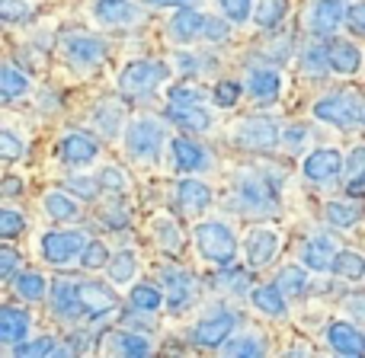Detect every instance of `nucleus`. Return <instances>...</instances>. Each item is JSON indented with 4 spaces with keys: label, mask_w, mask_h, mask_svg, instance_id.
Masks as SVG:
<instances>
[{
    "label": "nucleus",
    "mask_w": 365,
    "mask_h": 358,
    "mask_svg": "<svg viewBox=\"0 0 365 358\" xmlns=\"http://www.w3.org/2000/svg\"><path fill=\"white\" fill-rule=\"evenodd\" d=\"M279 182L263 170H244L234 186V205L244 214H276L279 211Z\"/></svg>",
    "instance_id": "f257e3e1"
},
{
    "label": "nucleus",
    "mask_w": 365,
    "mask_h": 358,
    "mask_svg": "<svg viewBox=\"0 0 365 358\" xmlns=\"http://www.w3.org/2000/svg\"><path fill=\"white\" fill-rule=\"evenodd\" d=\"M192 240L199 256L205 263H212L215 269L234 265V259H237V233L225 221H202V224H195Z\"/></svg>",
    "instance_id": "f03ea898"
},
{
    "label": "nucleus",
    "mask_w": 365,
    "mask_h": 358,
    "mask_svg": "<svg viewBox=\"0 0 365 358\" xmlns=\"http://www.w3.org/2000/svg\"><path fill=\"white\" fill-rule=\"evenodd\" d=\"M167 32H170L173 42H195V38H208V42H225L227 36H231V26L225 23V19H215L208 16V13L195 10V6H182L177 16L170 19V26H167Z\"/></svg>",
    "instance_id": "7ed1b4c3"
},
{
    "label": "nucleus",
    "mask_w": 365,
    "mask_h": 358,
    "mask_svg": "<svg viewBox=\"0 0 365 358\" xmlns=\"http://www.w3.org/2000/svg\"><path fill=\"white\" fill-rule=\"evenodd\" d=\"M164 141H167V128H164V122L154 119V115H141V119L128 122L125 151H128V157H135L138 164H158L160 151H164Z\"/></svg>",
    "instance_id": "20e7f679"
},
{
    "label": "nucleus",
    "mask_w": 365,
    "mask_h": 358,
    "mask_svg": "<svg viewBox=\"0 0 365 358\" xmlns=\"http://www.w3.org/2000/svg\"><path fill=\"white\" fill-rule=\"evenodd\" d=\"M164 80H170V68L164 61H132L119 74V93L128 100H141L158 93Z\"/></svg>",
    "instance_id": "39448f33"
},
{
    "label": "nucleus",
    "mask_w": 365,
    "mask_h": 358,
    "mask_svg": "<svg viewBox=\"0 0 365 358\" xmlns=\"http://www.w3.org/2000/svg\"><path fill=\"white\" fill-rule=\"evenodd\" d=\"M282 138L285 135H282V128H279V122L269 119V115H250V119H244L234 128V141H237L244 151H253V154L276 151Z\"/></svg>",
    "instance_id": "423d86ee"
},
{
    "label": "nucleus",
    "mask_w": 365,
    "mask_h": 358,
    "mask_svg": "<svg viewBox=\"0 0 365 358\" xmlns=\"http://www.w3.org/2000/svg\"><path fill=\"white\" fill-rule=\"evenodd\" d=\"M83 246H87L83 231H48L42 237V243H38V250H42V259L48 265L64 269V265L81 263Z\"/></svg>",
    "instance_id": "0eeeda50"
},
{
    "label": "nucleus",
    "mask_w": 365,
    "mask_h": 358,
    "mask_svg": "<svg viewBox=\"0 0 365 358\" xmlns=\"http://www.w3.org/2000/svg\"><path fill=\"white\" fill-rule=\"evenodd\" d=\"M234 327H237V314H231V310H215V314L202 317V320L189 330V339L199 349H221L234 336Z\"/></svg>",
    "instance_id": "6e6552de"
},
{
    "label": "nucleus",
    "mask_w": 365,
    "mask_h": 358,
    "mask_svg": "<svg viewBox=\"0 0 365 358\" xmlns=\"http://www.w3.org/2000/svg\"><path fill=\"white\" fill-rule=\"evenodd\" d=\"M314 119L336 128H353L359 122V96L353 93H327L314 102Z\"/></svg>",
    "instance_id": "1a4fd4ad"
},
{
    "label": "nucleus",
    "mask_w": 365,
    "mask_h": 358,
    "mask_svg": "<svg viewBox=\"0 0 365 358\" xmlns=\"http://www.w3.org/2000/svg\"><path fill=\"white\" fill-rule=\"evenodd\" d=\"M77 298H81V307L87 320H106L119 307L115 291L103 282H77Z\"/></svg>",
    "instance_id": "9d476101"
},
{
    "label": "nucleus",
    "mask_w": 365,
    "mask_h": 358,
    "mask_svg": "<svg viewBox=\"0 0 365 358\" xmlns=\"http://www.w3.org/2000/svg\"><path fill=\"white\" fill-rule=\"evenodd\" d=\"M343 167H346V160H343V154L336 151V147H317V151H311L308 157H304L302 173L308 182L324 186V182H334L340 177Z\"/></svg>",
    "instance_id": "9b49d317"
},
{
    "label": "nucleus",
    "mask_w": 365,
    "mask_h": 358,
    "mask_svg": "<svg viewBox=\"0 0 365 358\" xmlns=\"http://www.w3.org/2000/svg\"><path fill=\"white\" fill-rule=\"evenodd\" d=\"M346 23L343 0H314L308 10V29L314 38H334L336 29Z\"/></svg>",
    "instance_id": "f8f14e48"
},
{
    "label": "nucleus",
    "mask_w": 365,
    "mask_h": 358,
    "mask_svg": "<svg viewBox=\"0 0 365 358\" xmlns=\"http://www.w3.org/2000/svg\"><path fill=\"white\" fill-rule=\"evenodd\" d=\"M279 246H282V237H279L276 227H253L244 243L247 265H250V269H266V265L276 259Z\"/></svg>",
    "instance_id": "ddd939ff"
},
{
    "label": "nucleus",
    "mask_w": 365,
    "mask_h": 358,
    "mask_svg": "<svg viewBox=\"0 0 365 358\" xmlns=\"http://www.w3.org/2000/svg\"><path fill=\"white\" fill-rule=\"evenodd\" d=\"M93 19L106 29H128L141 19V6L135 0H93Z\"/></svg>",
    "instance_id": "4468645a"
},
{
    "label": "nucleus",
    "mask_w": 365,
    "mask_h": 358,
    "mask_svg": "<svg viewBox=\"0 0 365 358\" xmlns=\"http://www.w3.org/2000/svg\"><path fill=\"white\" fill-rule=\"evenodd\" d=\"M61 48H64V58H68L71 64H77V68H93L96 61L106 58V42L96 36H83V32L64 36Z\"/></svg>",
    "instance_id": "2eb2a0df"
},
{
    "label": "nucleus",
    "mask_w": 365,
    "mask_h": 358,
    "mask_svg": "<svg viewBox=\"0 0 365 358\" xmlns=\"http://www.w3.org/2000/svg\"><path fill=\"white\" fill-rule=\"evenodd\" d=\"M160 282H164L167 307H170L173 314H180L182 307H189V301H192V295H195V285H192V275H189L186 269L167 265V269L160 272Z\"/></svg>",
    "instance_id": "dca6fc26"
},
{
    "label": "nucleus",
    "mask_w": 365,
    "mask_h": 358,
    "mask_svg": "<svg viewBox=\"0 0 365 358\" xmlns=\"http://www.w3.org/2000/svg\"><path fill=\"white\" fill-rule=\"evenodd\" d=\"M96 154H100V144H96V138H90L87 132H71V135H64L61 144H58V157L68 167H90L96 160Z\"/></svg>",
    "instance_id": "f3484780"
},
{
    "label": "nucleus",
    "mask_w": 365,
    "mask_h": 358,
    "mask_svg": "<svg viewBox=\"0 0 365 358\" xmlns=\"http://www.w3.org/2000/svg\"><path fill=\"white\" fill-rule=\"evenodd\" d=\"M327 342L334 352L340 355H365V333L356 323H346V320H334L327 327Z\"/></svg>",
    "instance_id": "a211bd4d"
},
{
    "label": "nucleus",
    "mask_w": 365,
    "mask_h": 358,
    "mask_svg": "<svg viewBox=\"0 0 365 358\" xmlns=\"http://www.w3.org/2000/svg\"><path fill=\"white\" fill-rule=\"evenodd\" d=\"M336 246L334 240L327 237V233H321V237H311L308 243L302 246V253H298V259H302V265L308 272H334V256H336Z\"/></svg>",
    "instance_id": "6ab92c4d"
},
{
    "label": "nucleus",
    "mask_w": 365,
    "mask_h": 358,
    "mask_svg": "<svg viewBox=\"0 0 365 358\" xmlns=\"http://www.w3.org/2000/svg\"><path fill=\"white\" fill-rule=\"evenodd\" d=\"M51 310H55L58 320H81L83 307H81V298H77V282H68V278H58L51 282Z\"/></svg>",
    "instance_id": "aec40b11"
},
{
    "label": "nucleus",
    "mask_w": 365,
    "mask_h": 358,
    "mask_svg": "<svg viewBox=\"0 0 365 358\" xmlns=\"http://www.w3.org/2000/svg\"><path fill=\"white\" fill-rule=\"evenodd\" d=\"M208 205H212V189H208V182H202V179H180L177 182V208L182 214L195 218V214H202Z\"/></svg>",
    "instance_id": "412c9836"
},
{
    "label": "nucleus",
    "mask_w": 365,
    "mask_h": 358,
    "mask_svg": "<svg viewBox=\"0 0 365 358\" xmlns=\"http://www.w3.org/2000/svg\"><path fill=\"white\" fill-rule=\"evenodd\" d=\"M327 61H330V70L336 74H356L362 68V51L356 48L349 38H327Z\"/></svg>",
    "instance_id": "4be33fe9"
},
{
    "label": "nucleus",
    "mask_w": 365,
    "mask_h": 358,
    "mask_svg": "<svg viewBox=\"0 0 365 358\" xmlns=\"http://www.w3.org/2000/svg\"><path fill=\"white\" fill-rule=\"evenodd\" d=\"M247 93L257 102H272L282 93V74L272 68H253L247 74Z\"/></svg>",
    "instance_id": "5701e85b"
},
{
    "label": "nucleus",
    "mask_w": 365,
    "mask_h": 358,
    "mask_svg": "<svg viewBox=\"0 0 365 358\" xmlns=\"http://www.w3.org/2000/svg\"><path fill=\"white\" fill-rule=\"evenodd\" d=\"M29 327H32V317L29 310L23 307H0V342L6 346H16L29 336Z\"/></svg>",
    "instance_id": "b1692460"
},
{
    "label": "nucleus",
    "mask_w": 365,
    "mask_h": 358,
    "mask_svg": "<svg viewBox=\"0 0 365 358\" xmlns=\"http://www.w3.org/2000/svg\"><path fill=\"white\" fill-rule=\"evenodd\" d=\"M170 154H173V167H177L180 173H199L208 167V154L189 138H173Z\"/></svg>",
    "instance_id": "393cba45"
},
{
    "label": "nucleus",
    "mask_w": 365,
    "mask_h": 358,
    "mask_svg": "<svg viewBox=\"0 0 365 358\" xmlns=\"http://www.w3.org/2000/svg\"><path fill=\"white\" fill-rule=\"evenodd\" d=\"M167 119L182 132H208L212 128V115L205 112V106H182V102H170L167 106Z\"/></svg>",
    "instance_id": "a878e982"
},
{
    "label": "nucleus",
    "mask_w": 365,
    "mask_h": 358,
    "mask_svg": "<svg viewBox=\"0 0 365 358\" xmlns=\"http://www.w3.org/2000/svg\"><path fill=\"white\" fill-rule=\"evenodd\" d=\"M164 301H167L164 288L154 282H138L128 291V304H132L138 314H158V310L164 307Z\"/></svg>",
    "instance_id": "bb28decb"
},
{
    "label": "nucleus",
    "mask_w": 365,
    "mask_h": 358,
    "mask_svg": "<svg viewBox=\"0 0 365 358\" xmlns=\"http://www.w3.org/2000/svg\"><path fill=\"white\" fill-rule=\"evenodd\" d=\"M250 301H253V307L259 310V314H266V317H285V291L279 288L276 282L272 285H259V288H253L250 291Z\"/></svg>",
    "instance_id": "cd10ccee"
},
{
    "label": "nucleus",
    "mask_w": 365,
    "mask_h": 358,
    "mask_svg": "<svg viewBox=\"0 0 365 358\" xmlns=\"http://www.w3.org/2000/svg\"><path fill=\"white\" fill-rule=\"evenodd\" d=\"M113 352L115 355H128V358H145L154 352L151 339L145 333H135V330H122V333H113Z\"/></svg>",
    "instance_id": "c85d7f7f"
},
{
    "label": "nucleus",
    "mask_w": 365,
    "mask_h": 358,
    "mask_svg": "<svg viewBox=\"0 0 365 358\" xmlns=\"http://www.w3.org/2000/svg\"><path fill=\"white\" fill-rule=\"evenodd\" d=\"M42 208H45V214H48L51 221H58V224L81 218V205H77L68 192H48L42 199Z\"/></svg>",
    "instance_id": "c756f323"
},
{
    "label": "nucleus",
    "mask_w": 365,
    "mask_h": 358,
    "mask_svg": "<svg viewBox=\"0 0 365 358\" xmlns=\"http://www.w3.org/2000/svg\"><path fill=\"white\" fill-rule=\"evenodd\" d=\"M13 291H16L23 301H45L48 298V282H45L42 272H19L13 278Z\"/></svg>",
    "instance_id": "7c9ffc66"
},
{
    "label": "nucleus",
    "mask_w": 365,
    "mask_h": 358,
    "mask_svg": "<svg viewBox=\"0 0 365 358\" xmlns=\"http://www.w3.org/2000/svg\"><path fill=\"white\" fill-rule=\"evenodd\" d=\"M334 275L346 282H362L365 278V253L359 250H340L334 256Z\"/></svg>",
    "instance_id": "2f4dec72"
},
{
    "label": "nucleus",
    "mask_w": 365,
    "mask_h": 358,
    "mask_svg": "<svg viewBox=\"0 0 365 358\" xmlns=\"http://www.w3.org/2000/svg\"><path fill=\"white\" fill-rule=\"evenodd\" d=\"M276 285L285 291V298H304L311 288V278L304 272V265H282V272L276 275Z\"/></svg>",
    "instance_id": "473e14b6"
},
{
    "label": "nucleus",
    "mask_w": 365,
    "mask_h": 358,
    "mask_svg": "<svg viewBox=\"0 0 365 358\" xmlns=\"http://www.w3.org/2000/svg\"><path fill=\"white\" fill-rule=\"evenodd\" d=\"M26 93H29V77L23 70H16L13 64H4L0 68V100L13 102L16 96H26Z\"/></svg>",
    "instance_id": "72a5a7b5"
},
{
    "label": "nucleus",
    "mask_w": 365,
    "mask_h": 358,
    "mask_svg": "<svg viewBox=\"0 0 365 358\" xmlns=\"http://www.w3.org/2000/svg\"><path fill=\"white\" fill-rule=\"evenodd\" d=\"M285 13H289V0H257V6H253V23H257L259 29H276L285 19Z\"/></svg>",
    "instance_id": "f704fd0d"
},
{
    "label": "nucleus",
    "mask_w": 365,
    "mask_h": 358,
    "mask_svg": "<svg viewBox=\"0 0 365 358\" xmlns=\"http://www.w3.org/2000/svg\"><path fill=\"white\" fill-rule=\"evenodd\" d=\"M106 272H109V278H113L115 285H128L135 278V272H138V256H135L132 250L115 253V256L109 259Z\"/></svg>",
    "instance_id": "c9c22d12"
},
{
    "label": "nucleus",
    "mask_w": 365,
    "mask_h": 358,
    "mask_svg": "<svg viewBox=\"0 0 365 358\" xmlns=\"http://www.w3.org/2000/svg\"><path fill=\"white\" fill-rule=\"evenodd\" d=\"M359 214H362V208L353 205V201H327V205H324V218H327V224H334V227L359 224Z\"/></svg>",
    "instance_id": "e433bc0d"
},
{
    "label": "nucleus",
    "mask_w": 365,
    "mask_h": 358,
    "mask_svg": "<svg viewBox=\"0 0 365 358\" xmlns=\"http://www.w3.org/2000/svg\"><path fill=\"white\" fill-rule=\"evenodd\" d=\"M16 358H45V355H61V346L55 342V336H38V339H23L13 346Z\"/></svg>",
    "instance_id": "4c0bfd02"
},
{
    "label": "nucleus",
    "mask_w": 365,
    "mask_h": 358,
    "mask_svg": "<svg viewBox=\"0 0 365 358\" xmlns=\"http://www.w3.org/2000/svg\"><path fill=\"white\" fill-rule=\"evenodd\" d=\"M151 231H154V240L160 243V250H167V253H180L182 250L180 227H177V221L173 218H158L151 224Z\"/></svg>",
    "instance_id": "58836bf2"
},
{
    "label": "nucleus",
    "mask_w": 365,
    "mask_h": 358,
    "mask_svg": "<svg viewBox=\"0 0 365 358\" xmlns=\"http://www.w3.org/2000/svg\"><path fill=\"white\" fill-rule=\"evenodd\" d=\"M225 355H266V342L259 339L257 333H247V336H231V339L221 346Z\"/></svg>",
    "instance_id": "ea45409f"
},
{
    "label": "nucleus",
    "mask_w": 365,
    "mask_h": 358,
    "mask_svg": "<svg viewBox=\"0 0 365 358\" xmlns=\"http://www.w3.org/2000/svg\"><path fill=\"white\" fill-rule=\"evenodd\" d=\"M109 259H113V253H109V246L103 243V240H87V246H83V256H81L83 269L96 272V269H103V265H109Z\"/></svg>",
    "instance_id": "a19ab883"
},
{
    "label": "nucleus",
    "mask_w": 365,
    "mask_h": 358,
    "mask_svg": "<svg viewBox=\"0 0 365 358\" xmlns=\"http://www.w3.org/2000/svg\"><path fill=\"white\" fill-rule=\"evenodd\" d=\"M240 93H244V83L240 80H218L212 90V102L218 109H231V106H237Z\"/></svg>",
    "instance_id": "79ce46f5"
},
{
    "label": "nucleus",
    "mask_w": 365,
    "mask_h": 358,
    "mask_svg": "<svg viewBox=\"0 0 365 358\" xmlns=\"http://www.w3.org/2000/svg\"><path fill=\"white\" fill-rule=\"evenodd\" d=\"M215 285L225 291H234V295H244L247 285H250V275L244 269H234V265H225V269L215 275Z\"/></svg>",
    "instance_id": "37998d69"
},
{
    "label": "nucleus",
    "mask_w": 365,
    "mask_h": 358,
    "mask_svg": "<svg viewBox=\"0 0 365 358\" xmlns=\"http://www.w3.org/2000/svg\"><path fill=\"white\" fill-rule=\"evenodd\" d=\"M93 122L103 128V135H109V138H113V135L122 128V109H119V106H113V102H103V106L96 109Z\"/></svg>",
    "instance_id": "c03bdc74"
},
{
    "label": "nucleus",
    "mask_w": 365,
    "mask_h": 358,
    "mask_svg": "<svg viewBox=\"0 0 365 358\" xmlns=\"http://www.w3.org/2000/svg\"><path fill=\"white\" fill-rule=\"evenodd\" d=\"M96 179H100L103 192H109V195L128 192V177H125V170H119V167H103Z\"/></svg>",
    "instance_id": "a18cd8bd"
},
{
    "label": "nucleus",
    "mask_w": 365,
    "mask_h": 358,
    "mask_svg": "<svg viewBox=\"0 0 365 358\" xmlns=\"http://www.w3.org/2000/svg\"><path fill=\"white\" fill-rule=\"evenodd\" d=\"M23 231H26V214L16 211V208H4V211H0V237L13 240Z\"/></svg>",
    "instance_id": "49530a36"
},
{
    "label": "nucleus",
    "mask_w": 365,
    "mask_h": 358,
    "mask_svg": "<svg viewBox=\"0 0 365 358\" xmlns=\"http://www.w3.org/2000/svg\"><path fill=\"white\" fill-rule=\"evenodd\" d=\"M23 154H26L23 138H19L16 132H10V128H4V132H0V160L13 164V160H19Z\"/></svg>",
    "instance_id": "de8ad7c7"
},
{
    "label": "nucleus",
    "mask_w": 365,
    "mask_h": 358,
    "mask_svg": "<svg viewBox=\"0 0 365 358\" xmlns=\"http://www.w3.org/2000/svg\"><path fill=\"white\" fill-rule=\"evenodd\" d=\"M304 70L314 77L327 74L330 70V61H327V45H308V51H304Z\"/></svg>",
    "instance_id": "09e8293b"
},
{
    "label": "nucleus",
    "mask_w": 365,
    "mask_h": 358,
    "mask_svg": "<svg viewBox=\"0 0 365 358\" xmlns=\"http://www.w3.org/2000/svg\"><path fill=\"white\" fill-rule=\"evenodd\" d=\"M218 6L227 16V23H247V19H253V0H218Z\"/></svg>",
    "instance_id": "8fccbe9b"
},
{
    "label": "nucleus",
    "mask_w": 365,
    "mask_h": 358,
    "mask_svg": "<svg viewBox=\"0 0 365 358\" xmlns=\"http://www.w3.org/2000/svg\"><path fill=\"white\" fill-rule=\"evenodd\" d=\"M170 102H182V106H205V90L192 87V83H177L170 90Z\"/></svg>",
    "instance_id": "3c124183"
},
{
    "label": "nucleus",
    "mask_w": 365,
    "mask_h": 358,
    "mask_svg": "<svg viewBox=\"0 0 365 358\" xmlns=\"http://www.w3.org/2000/svg\"><path fill=\"white\" fill-rule=\"evenodd\" d=\"M32 13V6L26 4V0H0V19L4 23H26Z\"/></svg>",
    "instance_id": "603ef678"
},
{
    "label": "nucleus",
    "mask_w": 365,
    "mask_h": 358,
    "mask_svg": "<svg viewBox=\"0 0 365 358\" xmlns=\"http://www.w3.org/2000/svg\"><path fill=\"white\" fill-rule=\"evenodd\" d=\"M100 221L109 227V231H122V227L128 224V208L122 205V201H115V205L100 208Z\"/></svg>",
    "instance_id": "864d4df0"
},
{
    "label": "nucleus",
    "mask_w": 365,
    "mask_h": 358,
    "mask_svg": "<svg viewBox=\"0 0 365 358\" xmlns=\"http://www.w3.org/2000/svg\"><path fill=\"white\" fill-rule=\"evenodd\" d=\"M100 179H87V177H74V179H68V192H74L77 199H83V201H93L96 195H100Z\"/></svg>",
    "instance_id": "5fc2aeb1"
},
{
    "label": "nucleus",
    "mask_w": 365,
    "mask_h": 358,
    "mask_svg": "<svg viewBox=\"0 0 365 358\" xmlns=\"http://www.w3.org/2000/svg\"><path fill=\"white\" fill-rule=\"evenodd\" d=\"M19 269V253L13 246H0V278L4 282H13Z\"/></svg>",
    "instance_id": "6e6d98bb"
},
{
    "label": "nucleus",
    "mask_w": 365,
    "mask_h": 358,
    "mask_svg": "<svg viewBox=\"0 0 365 358\" xmlns=\"http://www.w3.org/2000/svg\"><path fill=\"white\" fill-rule=\"evenodd\" d=\"M346 23L353 32H365V0H359V4H353L346 10Z\"/></svg>",
    "instance_id": "4d7b16f0"
},
{
    "label": "nucleus",
    "mask_w": 365,
    "mask_h": 358,
    "mask_svg": "<svg viewBox=\"0 0 365 358\" xmlns=\"http://www.w3.org/2000/svg\"><path fill=\"white\" fill-rule=\"evenodd\" d=\"M346 195H349V199H365V170H359V173H353V177H349Z\"/></svg>",
    "instance_id": "13d9d810"
},
{
    "label": "nucleus",
    "mask_w": 365,
    "mask_h": 358,
    "mask_svg": "<svg viewBox=\"0 0 365 358\" xmlns=\"http://www.w3.org/2000/svg\"><path fill=\"white\" fill-rule=\"evenodd\" d=\"M346 170H349V173H359V170H365V144L353 147V154L346 157Z\"/></svg>",
    "instance_id": "bf43d9fd"
},
{
    "label": "nucleus",
    "mask_w": 365,
    "mask_h": 358,
    "mask_svg": "<svg viewBox=\"0 0 365 358\" xmlns=\"http://www.w3.org/2000/svg\"><path fill=\"white\" fill-rule=\"evenodd\" d=\"M346 310H349L353 317H359V320H365V291L346 298Z\"/></svg>",
    "instance_id": "052dcab7"
},
{
    "label": "nucleus",
    "mask_w": 365,
    "mask_h": 358,
    "mask_svg": "<svg viewBox=\"0 0 365 358\" xmlns=\"http://www.w3.org/2000/svg\"><path fill=\"white\" fill-rule=\"evenodd\" d=\"M0 192H4L6 199H13V195L23 192V182H19V177H6V179H4V186H0Z\"/></svg>",
    "instance_id": "680f3d73"
},
{
    "label": "nucleus",
    "mask_w": 365,
    "mask_h": 358,
    "mask_svg": "<svg viewBox=\"0 0 365 358\" xmlns=\"http://www.w3.org/2000/svg\"><path fill=\"white\" fill-rule=\"evenodd\" d=\"M151 6H177V10H182V6H192L195 0H148Z\"/></svg>",
    "instance_id": "e2e57ef3"
},
{
    "label": "nucleus",
    "mask_w": 365,
    "mask_h": 358,
    "mask_svg": "<svg viewBox=\"0 0 365 358\" xmlns=\"http://www.w3.org/2000/svg\"><path fill=\"white\" fill-rule=\"evenodd\" d=\"M302 138H304V128L302 125H292L289 135H285V141H289V144H302Z\"/></svg>",
    "instance_id": "0e129e2a"
},
{
    "label": "nucleus",
    "mask_w": 365,
    "mask_h": 358,
    "mask_svg": "<svg viewBox=\"0 0 365 358\" xmlns=\"http://www.w3.org/2000/svg\"><path fill=\"white\" fill-rule=\"evenodd\" d=\"M359 122H362V125H365V90H362V93H359Z\"/></svg>",
    "instance_id": "69168bd1"
}]
</instances>
